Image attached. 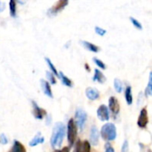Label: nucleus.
<instances>
[{"label": "nucleus", "instance_id": "1", "mask_svg": "<svg viewBox=\"0 0 152 152\" xmlns=\"http://www.w3.org/2000/svg\"><path fill=\"white\" fill-rule=\"evenodd\" d=\"M66 134V127L63 123L61 122H57L54 125L52 137H51V145L53 149L59 148L65 137Z\"/></svg>", "mask_w": 152, "mask_h": 152}, {"label": "nucleus", "instance_id": "2", "mask_svg": "<svg viewBox=\"0 0 152 152\" xmlns=\"http://www.w3.org/2000/svg\"><path fill=\"white\" fill-rule=\"evenodd\" d=\"M100 134L102 136V138L106 141L107 142H113L116 140L117 138V127L115 126L114 123L111 122H107L106 124H104L100 131Z\"/></svg>", "mask_w": 152, "mask_h": 152}, {"label": "nucleus", "instance_id": "3", "mask_svg": "<svg viewBox=\"0 0 152 152\" xmlns=\"http://www.w3.org/2000/svg\"><path fill=\"white\" fill-rule=\"evenodd\" d=\"M77 135V126L75 123V120L73 118H70L67 126V138L70 147H72L76 142Z\"/></svg>", "mask_w": 152, "mask_h": 152}, {"label": "nucleus", "instance_id": "4", "mask_svg": "<svg viewBox=\"0 0 152 152\" xmlns=\"http://www.w3.org/2000/svg\"><path fill=\"white\" fill-rule=\"evenodd\" d=\"M87 121V113L85 110L78 108L75 112V123L80 130H83Z\"/></svg>", "mask_w": 152, "mask_h": 152}, {"label": "nucleus", "instance_id": "5", "mask_svg": "<svg viewBox=\"0 0 152 152\" xmlns=\"http://www.w3.org/2000/svg\"><path fill=\"white\" fill-rule=\"evenodd\" d=\"M148 124H149L148 110H147V108H142L140 111V115H139V118L137 119V126L140 128L144 129L147 127Z\"/></svg>", "mask_w": 152, "mask_h": 152}, {"label": "nucleus", "instance_id": "6", "mask_svg": "<svg viewBox=\"0 0 152 152\" xmlns=\"http://www.w3.org/2000/svg\"><path fill=\"white\" fill-rule=\"evenodd\" d=\"M97 118L102 122H107L110 120V110L108 106H106L105 104H102L99 106L97 110Z\"/></svg>", "mask_w": 152, "mask_h": 152}, {"label": "nucleus", "instance_id": "7", "mask_svg": "<svg viewBox=\"0 0 152 152\" xmlns=\"http://www.w3.org/2000/svg\"><path fill=\"white\" fill-rule=\"evenodd\" d=\"M69 4L68 0H59L58 2L55 3L54 5L51 7V9L48 11V13L50 14H57L61 11H62Z\"/></svg>", "mask_w": 152, "mask_h": 152}, {"label": "nucleus", "instance_id": "8", "mask_svg": "<svg viewBox=\"0 0 152 152\" xmlns=\"http://www.w3.org/2000/svg\"><path fill=\"white\" fill-rule=\"evenodd\" d=\"M109 110L114 114V115H118L120 111V104L118 102V100L117 99V97L115 96H111L109 99V106H108Z\"/></svg>", "mask_w": 152, "mask_h": 152}, {"label": "nucleus", "instance_id": "9", "mask_svg": "<svg viewBox=\"0 0 152 152\" xmlns=\"http://www.w3.org/2000/svg\"><path fill=\"white\" fill-rule=\"evenodd\" d=\"M86 96L90 101H96L100 98L101 93L97 88L94 87H87L86 89Z\"/></svg>", "mask_w": 152, "mask_h": 152}, {"label": "nucleus", "instance_id": "10", "mask_svg": "<svg viewBox=\"0 0 152 152\" xmlns=\"http://www.w3.org/2000/svg\"><path fill=\"white\" fill-rule=\"evenodd\" d=\"M32 106H33V115L37 119L42 120L44 118L45 116H46V111L44 109H41L37 102H35L34 101L32 102Z\"/></svg>", "mask_w": 152, "mask_h": 152}, {"label": "nucleus", "instance_id": "11", "mask_svg": "<svg viewBox=\"0 0 152 152\" xmlns=\"http://www.w3.org/2000/svg\"><path fill=\"white\" fill-rule=\"evenodd\" d=\"M100 132L96 126H92L91 131H90V143L94 146L98 145L99 143V139H100Z\"/></svg>", "mask_w": 152, "mask_h": 152}, {"label": "nucleus", "instance_id": "12", "mask_svg": "<svg viewBox=\"0 0 152 152\" xmlns=\"http://www.w3.org/2000/svg\"><path fill=\"white\" fill-rule=\"evenodd\" d=\"M40 83H41V87H42V90H43L44 94L46 96H48L49 98H53V91H52L50 83L48 81L45 80V79H41Z\"/></svg>", "mask_w": 152, "mask_h": 152}, {"label": "nucleus", "instance_id": "13", "mask_svg": "<svg viewBox=\"0 0 152 152\" xmlns=\"http://www.w3.org/2000/svg\"><path fill=\"white\" fill-rule=\"evenodd\" d=\"M93 81L98 82L99 84H104L106 82V77L99 69H95L94 72Z\"/></svg>", "mask_w": 152, "mask_h": 152}, {"label": "nucleus", "instance_id": "14", "mask_svg": "<svg viewBox=\"0 0 152 152\" xmlns=\"http://www.w3.org/2000/svg\"><path fill=\"white\" fill-rule=\"evenodd\" d=\"M80 43H81V45L86 50H88V51H90L92 53H99L100 50H101L98 45H94V44H93L91 42H88V41H86V40H82V41H80Z\"/></svg>", "mask_w": 152, "mask_h": 152}, {"label": "nucleus", "instance_id": "15", "mask_svg": "<svg viewBox=\"0 0 152 152\" xmlns=\"http://www.w3.org/2000/svg\"><path fill=\"white\" fill-rule=\"evenodd\" d=\"M125 99L126 102V104L128 106H131L134 102V97H133V92H132V86H127L125 89Z\"/></svg>", "mask_w": 152, "mask_h": 152}, {"label": "nucleus", "instance_id": "16", "mask_svg": "<svg viewBox=\"0 0 152 152\" xmlns=\"http://www.w3.org/2000/svg\"><path fill=\"white\" fill-rule=\"evenodd\" d=\"M9 152H27L26 151V149L24 147V145L20 142L19 141L17 140H14L13 141V144H12V147L11 149V151Z\"/></svg>", "mask_w": 152, "mask_h": 152}, {"label": "nucleus", "instance_id": "17", "mask_svg": "<svg viewBox=\"0 0 152 152\" xmlns=\"http://www.w3.org/2000/svg\"><path fill=\"white\" fill-rule=\"evenodd\" d=\"M44 142H45V138L41 135L40 133H37L35 135V137L29 142L28 144H29L30 147H35V146H37V145H38L40 143H44Z\"/></svg>", "mask_w": 152, "mask_h": 152}, {"label": "nucleus", "instance_id": "18", "mask_svg": "<svg viewBox=\"0 0 152 152\" xmlns=\"http://www.w3.org/2000/svg\"><path fill=\"white\" fill-rule=\"evenodd\" d=\"M59 77L61 78V82H62V84H63L64 86H68V87H72V86H73V83H72V81L70 80V78H69L66 75H64L63 72L60 71V73H59Z\"/></svg>", "mask_w": 152, "mask_h": 152}, {"label": "nucleus", "instance_id": "19", "mask_svg": "<svg viewBox=\"0 0 152 152\" xmlns=\"http://www.w3.org/2000/svg\"><path fill=\"white\" fill-rule=\"evenodd\" d=\"M113 85H114V89L117 93L118 94H121L124 90V85L122 83V81L119 79V78H115L114 79V82H113Z\"/></svg>", "mask_w": 152, "mask_h": 152}, {"label": "nucleus", "instance_id": "20", "mask_svg": "<svg viewBox=\"0 0 152 152\" xmlns=\"http://www.w3.org/2000/svg\"><path fill=\"white\" fill-rule=\"evenodd\" d=\"M145 95L146 96H152V71L150 72L149 82H148L147 87L145 89Z\"/></svg>", "mask_w": 152, "mask_h": 152}, {"label": "nucleus", "instance_id": "21", "mask_svg": "<svg viewBox=\"0 0 152 152\" xmlns=\"http://www.w3.org/2000/svg\"><path fill=\"white\" fill-rule=\"evenodd\" d=\"M45 61H46V63H47V65H48V67H49V69H50V71H51L54 76L59 77V73H58L56 68L54 67L53 63L52 62V61H51L49 58H45Z\"/></svg>", "mask_w": 152, "mask_h": 152}, {"label": "nucleus", "instance_id": "22", "mask_svg": "<svg viewBox=\"0 0 152 152\" xmlns=\"http://www.w3.org/2000/svg\"><path fill=\"white\" fill-rule=\"evenodd\" d=\"M93 61L95 63V65H96L99 69H103V70L107 69V66H106L105 62H103L102 60H100V59H98V58H96V57H94V58H93Z\"/></svg>", "mask_w": 152, "mask_h": 152}, {"label": "nucleus", "instance_id": "23", "mask_svg": "<svg viewBox=\"0 0 152 152\" xmlns=\"http://www.w3.org/2000/svg\"><path fill=\"white\" fill-rule=\"evenodd\" d=\"M9 7H10V14L12 17L16 16V2L14 0H11L9 2Z\"/></svg>", "mask_w": 152, "mask_h": 152}, {"label": "nucleus", "instance_id": "24", "mask_svg": "<svg viewBox=\"0 0 152 152\" xmlns=\"http://www.w3.org/2000/svg\"><path fill=\"white\" fill-rule=\"evenodd\" d=\"M81 152H91V143L88 141L82 142L81 145Z\"/></svg>", "mask_w": 152, "mask_h": 152}, {"label": "nucleus", "instance_id": "25", "mask_svg": "<svg viewBox=\"0 0 152 152\" xmlns=\"http://www.w3.org/2000/svg\"><path fill=\"white\" fill-rule=\"evenodd\" d=\"M129 20H130L131 23L134 25V28H136L139 29V30H142V23H141L137 19H135L134 17H130Z\"/></svg>", "mask_w": 152, "mask_h": 152}, {"label": "nucleus", "instance_id": "26", "mask_svg": "<svg viewBox=\"0 0 152 152\" xmlns=\"http://www.w3.org/2000/svg\"><path fill=\"white\" fill-rule=\"evenodd\" d=\"M94 31L100 37H104L107 34V30L105 28H102V27H99V26H95L94 27Z\"/></svg>", "mask_w": 152, "mask_h": 152}, {"label": "nucleus", "instance_id": "27", "mask_svg": "<svg viewBox=\"0 0 152 152\" xmlns=\"http://www.w3.org/2000/svg\"><path fill=\"white\" fill-rule=\"evenodd\" d=\"M46 77H47V78L49 79V82H50L52 85H55V84H56L55 76H54L51 71H46Z\"/></svg>", "mask_w": 152, "mask_h": 152}, {"label": "nucleus", "instance_id": "28", "mask_svg": "<svg viewBox=\"0 0 152 152\" xmlns=\"http://www.w3.org/2000/svg\"><path fill=\"white\" fill-rule=\"evenodd\" d=\"M129 151V143L127 140H125L123 144H122V148H121V152H128Z\"/></svg>", "mask_w": 152, "mask_h": 152}, {"label": "nucleus", "instance_id": "29", "mask_svg": "<svg viewBox=\"0 0 152 152\" xmlns=\"http://www.w3.org/2000/svg\"><path fill=\"white\" fill-rule=\"evenodd\" d=\"M104 148H105V152H115L114 148L112 147V145L110 142H106Z\"/></svg>", "mask_w": 152, "mask_h": 152}, {"label": "nucleus", "instance_id": "30", "mask_svg": "<svg viewBox=\"0 0 152 152\" xmlns=\"http://www.w3.org/2000/svg\"><path fill=\"white\" fill-rule=\"evenodd\" d=\"M0 142L2 143V144H7L8 143V139H7V137L4 134H2L1 135H0Z\"/></svg>", "mask_w": 152, "mask_h": 152}, {"label": "nucleus", "instance_id": "31", "mask_svg": "<svg viewBox=\"0 0 152 152\" xmlns=\"http://www.w3.org/2000/svg\"><path fill=\"white\" fill-rule=\"evenodd\" d=\"M5 9V3L0 1V12H2Z\"/></svg>", "mask_w": 152, "mask_h": 152}, {"label": "nucleus", "instance_id": "32", "mask_svg": "<svg viewBox=\"0 0 152 152\" xmlns=\"http://www.w3.org/2000/svg\"><path fill=\"white\" fill-rule=\"evenodd\" d=\"M56 152H69V147H64L60 151H56Z\"/></svg>", "mask_w": 152, "mask_h": 152}, {"label": "nucleus", "instance_id": "33", "mask_svg": "<svg viewBox=\"0 0 152 152\" xmlns=\"http://www.w3.org/2000/svg\"><path fill=\"white\" fill-rule=\"evenodd\" d=\"M85 68H86V69L88 72H90V69H90V67L88 66V64H87V63H86V64H85Z\"/></svg>", "mask_w": 152, "mask_h": 152}, {"label": "nucleus", "instance_id": "34", "mask_svg": "<svg viewBox=\"0 0 152 152\" xmlns=\"http://www.w3.org/2000/svg\"><path fill=\"white\" fill-rule=\"evenodd\" d=\"M148 152H152V151L151 150H149V151H148Z\"/></svg>", "mask_w": 152, "mask_h": 152}, {"label": "nucleus", "instance_id": "35", "mask_svg": "<svg viewBox=\"0 0 152 152\" xmlns=\"http://www.w3.org/2000/svg\"><path fill=\"white\" fill-rule=\"evenodd\" d=\"M54 152H56V151H54Z\"/></svg>", "mask_w": 152, "mask_h": 152}]
</instances>
